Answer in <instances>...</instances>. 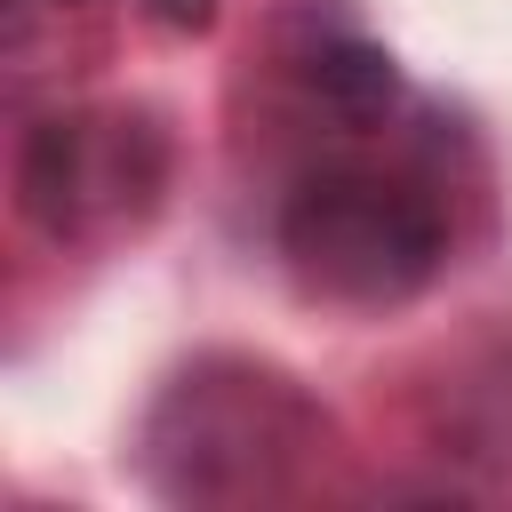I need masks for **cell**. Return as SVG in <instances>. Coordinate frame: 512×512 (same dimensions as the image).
Listing matches in <instances>:
<instances>
[{"instance_id":"1","label":"cell","mask_w":512,"mask_h":512,"mask_svg":"<svg viewBox=\"0 0 512 512\" xmlns=\"http://www.w3.org/2000/svg\"><path fill=\"white\" fill-rule=\"evenodd\" d=\"M320 440L328 416L280 368L208 352L160 384L136 448H144V480L168 504H248V496H280Z\"/></svg>"},{"instance_id":"2","label":"cell","mask_w":512,"mask_h":512,"mask_svg":"<svg viewBox=\"0 0 512 512\" xmlns=\"http://www.w3.org/2000/svg\"><path fill=\"white\" fill-rule=\"evenodd\" d=\"M280 256L312 296L400 304L448 256V216L424 184L376 168H312L280 208Z\"/></svg>"},{"instance_id":"3","label":"cell","mask_w":512,"mask_h":512,"mask_svg":"<svg viewBox=\"0 0 512 512\" xmlns=\"http://www.w3.org/2000/svg\"><path fill=\"white\" fill-rule=\"evenodd\" d=\"M168 184V144L128 112H48L16 144V216L72 248L136 224Z\"/></svg>"},{"instance_id":"4","label":"cell","mask_w":512,"mask_h":512,"mask_svg":"<svg viewBox=\"0 0 512 512\" xmlns=\"http://www.w3.org/2000/svg\"><path fill=\"white\" fill-rule=\"evenodd\" d=\"M304 88L336 120H384L400 104V64H392V48H376L360 32H336V40H320L304 56Z\"/></svg>"},{"instance_id":"5","label":"cell","mask_w":512,"mask_h":512,"mask_svg":"<svg viewBox=\"0 0 512 512\" xmlns=\"http://www.w3.org/2000/svg\"><path fill=\"white\" fill-rule=\"evenodd\" d=\"M152 8V24H168V32H208L216 24V0H144Z\"/></svg>"}]
</instances>
